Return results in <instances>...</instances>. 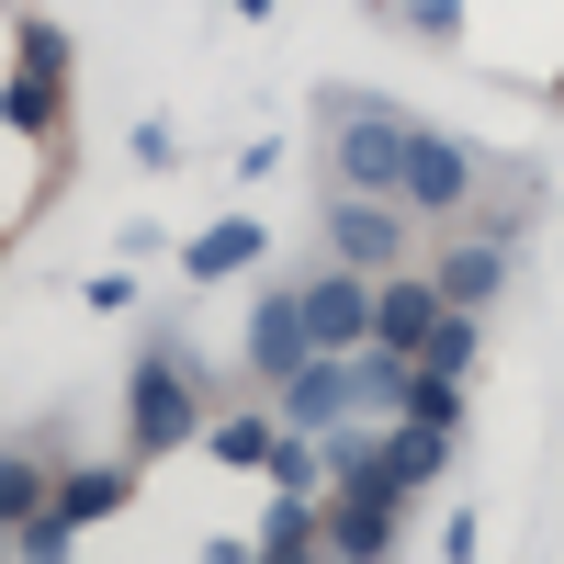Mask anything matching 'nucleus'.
I'll return each mask as SVG.
<instances>
[{
    "label": "nucleus",
    "instance_id": "1",
    "mask_svg": "<svg viewBox=\"0 0 564 564\" xmlns=\"http://www.w3.org/2000/svg\"><path fill=\"white\" fill-rule=\"evenodd\" d=\"M316 124H327V193H395L417 124L372 90H316Z\"/></svg>",
    "mask_w": 564,
    "mask_h": 564
},
{
    "label": "nucleus",
    "instance_id": "2",
    "mask_svg": "<svg viewBox=\"0 0 564 564\" xmlns=\"http://www.w3.org/2000/svg\"><path fill=\"white\" fill-rule=\"evenodd\" d=\"M124 430H135V452H181L204 430V384H193V350L170 339H135V395H124Z\"/></svg>",
    "mask_w": 564,
    "mask_h": 564
},
{
    "label": "nucleus",
    "instance_id": "3",
    "mask_svg": "<svg viewBox=\"0 0 564 564\" xmlns=\"http://www.w3.org/2000/svg\"><path fill=\"white\" fill-rule=\"evenodd\" d=\"M417 249V215L395 193H327V260H350V271H395Z\"/></svg>",
    "mask_w": 564,
    "mask_h": 564
},
{
    "label": "nucleus",
    "instance_id": "4",
    "mask_svg": "<svg viewBox=\"0 0 564 564\" xmlns=\"http://www.w3.org/2000/svg\"><path fill=\"white\" fill-rule=\"evenodd\" d=\"M475 181H486V148H463V135H430V124H417L395 204H406L417 226H441V215H463V204H475Z\"/></svg>",
    "mask_w": 564,
    "mask_h": 564
},
{
    "label": "nucleus",
    "instance_id": "5",
    "mask_svg": "<svg viewBox=\"0 0 564 564\" xmlns=\"http://www.w3.org/2000/svg\"><path fill=\"white\" fill-rule=\"evenodd\" d=\"M294 361H316V327H305V282H260V305H249V384H282Z\"/></svg>",
    "mask_w": 564,
    "mask_h": 564
},
{
    "label": "nucleus",
    "instance_id": "6",
    "mask_svg": "<svg viewBox=\"0 0 564 564\" xmlns=\"http://www.w3.org/2000/svg\"><path fill=\"white\" fill-rule=\"evenodd\" d=\"M508 238H520V226H497V215H475V226H452L441 238V294L452 305H497V282H508Z\"/></svg>",
    "mask_w": 564,
    "mask_h": 564
},
{
    "label": "nucleus",
    "instance_id": "7",
    "mask_svg": "<svg viewBox=\"0 0 564 564\" xmlns=\"http://www.w3.org/2000/svg\"><path fill=\"white\" fill-rule=\"evenodd\" d=\"M395 508H406V486L372 463V475H350L339 486V508H327V553H395Z\"/></svg>",
    "mask_w": 564,
    "mask_h": 564
},
{
    "label": "nucleus",
    "instance_id": "8",
    "mask_svg": "<svg viewBox=\"0 0 564 564\" xmlns=\"http://www.w3.org/2000/svg\"><path fill=\"white\" fill-rule=\"evenodd\" d=\"M305 327H316V350H361L372 339V271H350V260L305 271Z\"/></svg>",
    "mask_w": 564,
    "mask_h": 564
},
{
    "label": "nucleus",
    "instance_id": "9",
    "mask_svg": "<svg viewBox=\"0 0 564 564\" xmlns=\"http://www.w3.org/2000/svg\"><path fill=\"white\" fill-rule=\"evenodd\" d=\"M452 294H441V271H372V350H417L430 339V316H441Z\"/></svg>",
    "mask_w": 564,
    "mask_h": 564
},
{
    "label": "nucleus",
    "instance_id": "10",
    "mask_svg": "<svg viewBox=\"0 0 564 564\" xmlns=\"http://www.w3.org/2000/svg\"><path fill=\"white\" fill-rule=\"evenodd\" d=\"M124 497H135V463H79V475H57V497H45V508L79 531V520H113Z\"/></svg>",
    "mask_w": 564,
    "mask_h": 564
},
{
    "label": "nucleus",
    "instance_id": "11",
    "mask_svg": "<svg viewBox=\"0 0 564 564\" xmlns=\"http://www.w3.org/2000/svg\"><path fill=\"white\" fill-rule=\"evenodd\" d=\"M475 350H486V305H441V316H430V339H417L406 361H417V372H452V384H463V372H475Z\"/></svg>",
    "mask_w": 564,
    "mask_h": 564
},
{
    "label": "nucleus",
    "instance_id": "12",
    "mask_svg": "<svg viewBox=\"0 0 564 564\" xmlns=\"http://www.w3.org/2000/svg\"><path fill=\"white\" fill-rule=\"evenodd\" d=\"M441 463H452V430H430V417H406V430H384V475L417 497V486H441Z\"/></svg>",
    "mask_w": 564,
    "mask_h": 564
},
{
    "label": "nucleus",
    "instance_id": "13",
    "mask_svg": "<svg viewBox=\"0 0 564 564\" xmlns=\"http://www.w3.org/2000/svg\"><path fill=\"white\" fill-rule=\"evenodd\" d=\"M260 249H271L260 226H249V215H226V226H204V238L181 249V271H193V282H226V271H249Z\"/></svg>",
    "mask_w": 564,
    "mask_h": 564
},
{
    "label": "nucleus",
    "instance_id": "14",
    "mask_svg": "<svg viewBox=\"0 0 564 564\" xmlns=\"http://www.w3.org/2000/svg\"><path fill=\"white\" fill-rule=\"evenodd\" d=\"M45 497H57V463H45V452H0V531L34 520Z\"/></svg>",
    "mask_w": 564,
    "mask_h": 564
},
{
    "label": "nucleus",
    "instance_id": "15",
    "mask_svg": "<svg viewBox=\"0 0 564 564\" xmlns=\"http://www.w3.org/2000/svg\"><path fill=\"white\" fill-rule=\"evenodd\" d=\"M12 79L68 90V34H57V23H23V34H12Z\"/></svg>",
    "mask_w": 564,
    "mask_h": 564
},
{
    "label": "nucleus",
    "instance_id": "16",
    "mask_svg": "<svg viewBox=\"0 0 564 564\" xmlns=\"http://www.w3.org/2000/svg\"><path fill=\"white\" fill-rule=\"evenodd\" d=\"M271 441H282V430H271L260 406H238V417H215V430H204V452H215V463H271Z\"/></svg>",
    "mask_w": 564,
    "mask_h": 564
},
{
    "label": "nucleus",
    "instance_id": "17",
    "mask_svg": "<svg viewBox=\"0 0 564 564\" xmlns=\"http://www.w3.org/2000/svg\"><path fill=\"white\" fill-rule=\"evenodd\" d=\"M260 475H271L282 497H316V486H327V452H316V441H294V430H282V441H271V463H260Z\"/></svg>",
    "mask_w": 564,
    "mask_h": 564
},
{
    "label": "nucleus",
    "instance_id": "18",
    "mask_svg": "<svg viewBox=\"0 0 564 564\" xmlns=\"http://www.w3.org/2000/svg\"><path fill=\"white\" fill-rule=\"evenodd\" d=\"M0 113H12L23 135H57V90H45V79H12V90H0Z\"/></svg>",
    "mask_w": 564,
    "mask_h": 564
},
{
    "label": "nucleus",
    "instance_id": "19",
    "mask_svg": "<svg viewBox=\"0 0 564 564\" xmlns=\"http://www.w3.org/2000/svg\"><path fill=\"white\" fill-rule=\"evenodd\" d=\"M452 23H463V0H406V34H430V45H441Z\"/></svg>",
    "mask_w": 564,
    "mask_h": 564
},
{
    "label": "nucleus",
    "instance_id": "20",
    "mask_svg": "<svg viewBox=\"0 0 564 564\" xmlns=\"http://www.w3.org/2000/svg\"><path fill=\"white\" fill-rule=\"evenodd\" d=\"M372 12H384V0H372Z\"/></svg>",
    "mask_w": 564,
    "mask_h": 564
}]
</instances>
